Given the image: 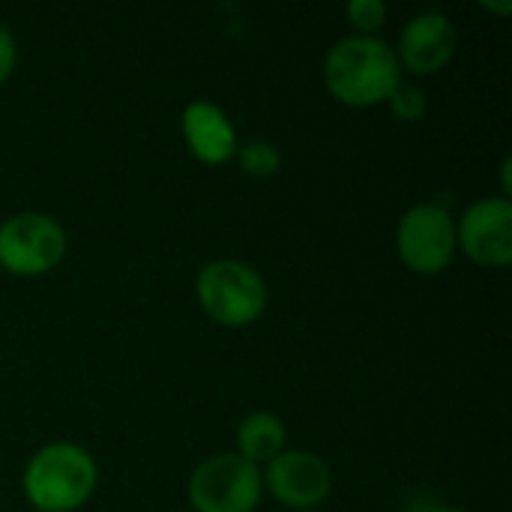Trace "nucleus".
<instances>
[{
    "mask_svg": "<svg viewBox=\"0 0 512 512\" xmlns=\"http://www.w3.org/2000/svg\"><path fill=\"white\" fill-rule=\"evenodd\" d=\"M327 93L348 108L387 105L390 93L402 84V66L390 42L381 36H342L330 45L324 66Z\"/></svg>",
    "mask_w": 512,
    "mask_h": 512,
    "instance_id": "obj_1",
    "label": "nucleus"
},
{
    "mask_svg": "<svg viewBox=\"0 0 512 512\" xmlns=\"http://www.w3.org/2000/svg\"><path fill=\"white\" fill-rule=\"evenodd\" d=\"M96 483V459L72 441L39 447L21 474V492L36 512H78L93 498Z\"/></svg>",
    "mask_w": 512,
    "mask_h": 512,
    "instance_id": "obj_2",
    "label": "nucleus"
},
{
    "mask_svg": "<svg viewBox=\"0 0 512 512\" xmlns=\"http://www.w3.org/2000/svg\"><path fill=\"white\" fill-rule=\"evenodd\" d=\"M195 297L210 321L222 327H249L267 312L270 291L252 264L216 258L201 267L195 279Z\"/></svg>",
    "mask_w": 512,
    "mask_h": 512,
    "instance_id": "obj_3",
    "label": "nucleus"
},
{
    "mask_svg": "<svg viewBox=\"0 0 512 512\" xmlns=\"http://www.w3.org/2000/svg\"><path fill=\"white\" fill-rule=\"evenodd\" d=\"M63 225L39 210H21L0 222V270L12 276H45L66 258Z\"/></svg>",
    "mask_w": 512,
    "mask_h": 512,
    "instance_id": "obj_4",
    "label": "nucleus"
},
{
    "mask_svg": "<svg viewBox=\"0 0 512 512\" xmlns=\"http://www.w3.org/2000/svg\"><path fill=\"white\" fill-rule=\"evenodd\" d=\"M186 495L195 512H255L264 495V477L243 456L216 453L192 471Z\"/></svg>",
    "mask_w": 512,
    "mask_h": 512,
    "instance_id": "obj_5",
    "label": "nucleus"
},
{
    "mask_svg": "<svg viewBox=\"0 0 512 512\" xmlns=\"http://www.w3.org/2000/svg\"><path fill=\"white\" fill-rule=\"evenodd\" d=\"M396 252L405 270L417 276L444 273L459 252L456 216L435 201L408 207L396 225Z\"/></svg>",
    "mask_w": 512,
    "mask_h": 512,
    "instance_id": "obj_6",
    "label": "nucleus"
},
{
    "mask_svg": "<svg viewBox=\"0 0 512 512\" xmlns=\"http://www.w3.org/2000/svg\"><path fill=\"white\" fill-rule=\"evenodd\" d=\"M456 246L465 258L486 270H507L512 264V201L492 195L474 201L456 219Z\"/></svg>",
    "mask_w": 512,
    "mask_h": 512,
    "instance_id": "obj_7",
    "label": "nucleus"
},
{
    "mask_svg": "<svg viewBox=\"0 0 512 512\" xmlns=\"http://www.w3.org/2000/svg\"><path fill=\"white\" fill-rule=\"evenodd\" d=\"M261 477L264 489L291 512L318 510L333 492V471L312 450H282Z\"/></svg>",
    "mask_w": 512,
    "mask_h": 512,
    "instance_id": "obj_8",
    "label": "nucleus"
},
{
    "mask_svg": "<svg viewBox=\"0 0 512 512\" xmlns=\"http://www.w3.org/2000/svg\"><path fill=\"white\" fill-rule=\"evenodd\" d=\"M459 48V30L447 12H420L402 24L396 57L402 72L429 78L450 66Z\"/></svg>",
    "mask_w": 512,
    "mask_h": 512,
    "instance_id": "obj_9",
    "label": "nucleus"
},
{
    "mask_svg": "<svg viewBox=\"0 0 512 512\" xmlns=\"http://www.w3.org/2000/svg\"><path fill=\"white\" fill-rule=\"evenodd\" d=\"M180 132L189 147V153L201 165H225L237 156L240 135L225 108H219L210 99H195L183 108L180 114Z\"/></svg>",
    "mask_w": 512,
    "mask_h": 512,
    "instance_id": "obj_10",
    "label": "nucleus"
},
{
    "mask_svg": "<svg viewBox=\"0 0 512 512\" xmlns=\"http://www.w3.org/2000/svg\"><path fill=\"white\" fill-rule=\"evenodd\" d=\"M285 444H288L285 423L270 411H252L237 426V450L234 453L261 468V465L273 462L282 450H288Z\"/></svg>",
    "mask_w": 512,
    "mask_h": 512,
    "instance_id": "obj_11",
    "label": "nucleus"
},
{
    "mask_svg": "<svg viewBox=\"0 0 512 512\" xmlns=\"http://www.w3.org/2000/svg\"><path fill=\"white\" fill-rule=\"evenodd\" d=\"M234 159L240 162L243 174H249V177H273L282 168V153L276 150V144L261 141V138L240 144Z\"/></svg>",
    "mask_w": 512,
    "mask_h": 512,
    "instance_id": "obj_12",
    "label": "nucleus"
},
{
    "mask_svg": "<svg viewBox=\"0 0 512 512\" xmlns=\"http://www.w3.org/2000/svg\"><path fill=\"white\" fill-rule=\"evenodd\" d=\"M387 108H390L393 117L402 120V123H420V120L426 117V111H429V102H426V93H423L420 87L402 81V84L390 93Z\"/></svg>",
    "mask_w": 512,
    "mask_h": 512,
    "instance_id": "obj_13",
    "label": "nucleus"
},
{
    "mask_svg": "<svg viewBox=\"0 0 512 512\" xmlns=\"http://www.w3.org/2000/svg\"><path fill=\"white\" fill-rule=\"evenodd\" d=\"M345 15L357 36H378V30L387 21V3L384 0H351L345 6Z\"/></svg>",
    "mask_w": 512,
    "mask_h": 512,
    "instance_id": "obj_14",
    "label": "nucleus"
},
{
    "mask_svg": "<svg viewBox=\"0 0 512 512\" xmlns=\"http://www.w3.org/2000/svg\"><path fill=\"white\" fill-rule=\"evenodd\" d=\"M15 63H18V42H15V33H12L6 24H0V87L12 78Z\"/></svg>",
    "mask_w": 512,
    "mask_h": 512,
    "instance_id": "obj_15",
    "label": "nucleus"
},
{
    "mask_svg": "<svg viewBox=\"0 0 512 512\" xmlns=\"http://www.w3.org/2000/svg\"><path fill=\"white\" fill-rule=\"evenodd\" d=\"M405 512H465L459 507H447V504H438V501H429V498H414Z\"/></svg>",
    "mask_w": 512,
    "mask_h": 512,
    "instance_id": "obj_16",
    "label": "nucleus"
},
{
    "mask_svg": "<svg viewBox=\"0 0 512 512\" xmlns=\"http://www.w3.org/2000/svg\"><path fill=\"white\" fill-rule=\"evenodd\" d=\"M510 171H512V159L507 156V159L501 162V198H510V192H512Z\"/></svg>",
    "mask_w": 512,
    "mask_h": 512,
    "instance_id": "obj_17",
    "label": "nucleus"
},
{
    "mask_svg": "<svg viewBox=\"0 0 512 512\" xmlns=\"http://www.w3.org/2000/svg\"><path fill=\"white\" fill-rule=\"evenodd\" d=\"M480 6H483V9H489V12H501V15H510V12H512L510 0H507V3H492V0H480Z\"/></svg>",
    "mask_w": 512,
    "mask_h": 512,
    "instance_id": "obj_18",
    "label": "nucleus"
},
{
    "mask_svg": "<svg viewBox=\"0 0 512 512\" xmlns=\"http://www.w3.org/2000/svg\"><path fill=\"white\" fill-rule=\"evenodd\" d=\"M309 512H321V510H309Z\"/></svg>",
    "mask_w": 512,
    "mask_h": 512,
    "instance_id": "obj_19",
    "label": "nucleus"
}]
</instances>
